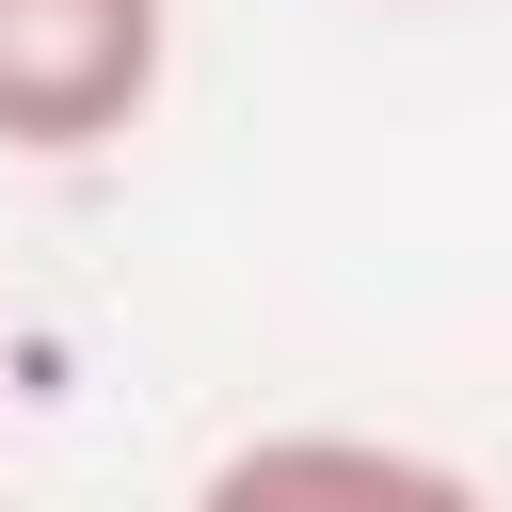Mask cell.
Here are the masks:
<instances>
[{"label": "cell", "mask_w": 512, "mask_h": 512, "mask_svg": "<svg viewBox=\"0 0 512 512\" xmlns=\"http://www.w3.org/2000/svg\"><path fill=\"white\" fill-rule=\"evenodd\" d=\"M160 64H176V0H0V144L16 160L128 144Z\"/></svg>", "instance_id": "6da1fadb"}, {"label": "cell", "mask_w": 512, "mask_h": 512, "mask_svg": "<svg viewBox=\"0 0 512 512\" xmlns=\"http://www.w3.org/2000/svg\"><path fill=\"white\" fill-rule=\"evenodd\" d=\"M208 496L224 512H288V496H464V464H432V448H384V432H256V448H224L208 464Z\"/></svg>", "instance_id": "7a4b0ae2"}]
</instances>
